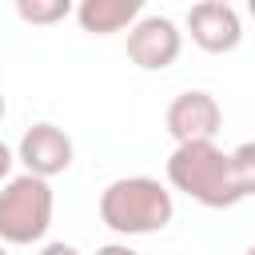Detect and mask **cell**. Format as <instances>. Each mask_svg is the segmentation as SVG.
Returning a JSON list of instances; mask_svg holds the SVG:
<instances>
[{"instance_id":"obj_1","label":"cell","mask_w":255,"mask_h":255,"mask_svg":"<svg viewBox=\"0 0 255 255\" xmlns=\"http://www.w3.org/2000/svg\"><path fill=\"white\" fill-rule=\"evenodd\" d=\"M167 183L175 191H183L187 199L223 211L243 203L239 187H235V167H231V151H223L215 139L203 143H175V151L167 155Z\"/></svg>"},{"instance_id":"obj_2","label":"cell","mask_w":255,"mask_h":255,"mask_svg":"<svg viewBox=\"0 0 255 255\" xmlns=\"http://www.w3.org/2000/svg\"><path fill=\"white\" fill-rule=\"evenodd\" d=\"M100 219L116 235H155L175 219L171 191L151 175H120L100 191Z\"/></svg>"},{"instance_id":"obj_3","label":"cell","mask_w":255,"mask_h":255,"mask_svg":"<svg viewBox=\"0 0 255 255\" xmlns=\"http://www.w3.org/2000/svg\"><path fill=\"white\" fill-rule=\"evenodd\" d=\"M52 211H56V195L52 183L40 175H12L0 187V243L8 247H28L40 243L52 227Z\"/></svg>"},{"instance_id":"obj_4","label":"cell","mask_w":255,"mask_h":255,"mask_svg":"<svg viewBox=\"0 0 255 255\" xmlns=\"http://www.w3.org/2000/svg\"><path fill=\"white\" fill-rule=\"evenodd\" d=\"M167 135L175 143H203V139H215V131L223 128V108L211 92H179L171 104H167Z\"/></svg>"},{"instance_id":"obj_5","label":"cell","mask_w":255,"mask_h":255,"mask_svg":"<svg viewBox=\"0 0 255 255\" xmlns=\"http://www.w3.org/2000/svg\"><path fill=\"white\" fill-rule=\"evenodd\" d=\"M183 32L167 16H139V24L128 32V60L143 72H163L179 60Z\"/></svg>"},{"instance_id":"obj_6","label":"cell","mask_w":255,"mask_h":255,"mask_svg":"<svg viewBox=\"0 0 255 255\" xmlns=\"http://www.w3.org/2000/svg\"><path fill=\"white\" fill-rule=\"evenodd\" d=\"M72 135L48 120L32 124L24 135H20V147H16V159L24 163L28 175H40V179H52V175H64L72 167Z\"/></svg>"},{"instance_id":"obj_7","label":"cell","mask_w":255,"mask_h":255,"mask_svg":"<svg viewBox=\"0 0 255 255\" xmlns=\"http://www.w3.org/2000/svg\"><path fill=\"white\" fill-rule=\"evenodd\" d=\"M187 32H191V44L211 52V56L235 52L239 40H243L239 12L227 0H199V4H191L187 8Z\"/></svg>"},{"instance_id":"obj_8","label":"cell","mask_w":255,"mask_h":255,"mask_svg":"<svg viewBox=\"0 0 255 255\" xmlns=\"http://www.w3.org/2000/svg\"><path fill=\"white\" fill-rule=\"evenodd\" d=\"M139 12H143L139 0H84V4H76V20L92 36H112L124 28L131 32L139 24Z\"/></svg>"},{"instance_id":"obj_9","label":"cell","mask_w":255,"mask_h":255,"mask_svg":"<svg viewBox=\"0 0 255 255\" xmlns=\"http://www.w3.org/2000/svg\"><path fill=\"white\" fill-rule=\"evenodd\" d=\"M72 12V0H16V16L28 24H56Z\"/></svg>"},{"instance_id":"obj_10","label":"cell","mask_w":255,"mask_h":255,"mask_svg":"<svg viewBox=\"0 0 255 255\" xmlns=\"http://www.w3.org/2000/svg\"><path fill=\"white\" fill-rule=\"evenodd\" d=\"M231 167H235V187H239V195L251 199V195H255V139H247V143H239V147L231 151Z\"/></svg>"},{"instance_id":"obj_11","label":"cell","mask_w":255,"mask_h":255,"mask_svg":"<svg viewBox=\"0 0 255 255\" xmlns=\"http://www.w3.org/2000/svg\"><path fill=\"white\" fill-rule=\"evenodd\" d=\"M12 163H16V151H12V147L0 139V187L12 179Z\"/></svg>"},{"instance_id":"obj_12","label":"cell","mask_w":255,"mask_h":255,"mask_svg":"<svg viewBox=\"0 0 255 255\" xmlns=\"http://www.w3.org/2000/svg\"><path fill=\"white\" fill-rule=\"evenodd\" d=\"M36 255H80V247H72V243H44Z\"/></svg>"},{"instance_id":"obj_13","label":"cell","mask_w":255,"mask_h":255,"mask_svg":"<svg viewBox=\"0 0 255 255\" xmlns=\"http://www.w3.org/2000/svg\"><path fill=\"white\" fill-rule=\"evenodd\" d=\"M96 255H139V251L128 243H104V247H96Z\"/></svg>"},{"instance_id":"obj_14","label":"cell","mask_w":255,"mask_h":255,"mask_svg":"<svg viewBox=\"0 0 255 255\" xmlns=\"http://www.w3.org/2000/svg\"><path fill=\"white\" fill-rule=\"evenodd\" d=\"M0 120H4V92H0Z\"/></svg>"},{"instance_id":"obj_15","label":"cell","mask_w":255,"mask_h":255,"mask_svg":"<svg viewBox=\"0 0 255 255\" xmlns=\"http://www.w3.org/2000/svg\"><path fill=\"white\" fill-rule=\"evenodd\" d=\"M247 12H251V16H255V0H251V4H247Z\"/></svg>"},{"instance_id":"obj_16","label":"cell","mask_w":255,"mask_h":255,"mask_svg":"<svg viewBox=\"0 0 255 255\" xmlns=\"http://www.w3.org/2000/svg\"><path fill=\"white\" fill-rule=\"evenodd\" d=\"M243 255H255V243H251V247H247V251H243Z\"/></svg>"},{"instance_id":"obj_17","label":"cell","mask_w":255,"mask_h":255,"mask_svg":"<svg viewBox=\"0 0 255 255\" xmlns=\"http://www.w3.org/2000/svg\"><path fill=\"white\" fill-rule=\"evenodd\" d=\"M0 255H8V247H4V243H0Z\"/></svg>"}]
</instances>
